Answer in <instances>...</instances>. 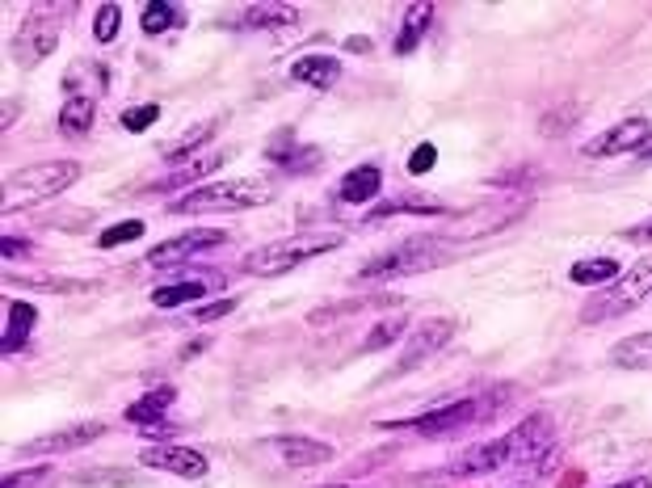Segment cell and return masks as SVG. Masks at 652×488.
<instances>
[{
	"label": "cell",
	"mask_w": 652,
	"mask_h": 488,
	"mask_svg": "<svg viewBox=\"0 0 652 488\" xmlns=\"http://www.w3.org/2000/svg\"><path fill=\"white\" fill-rule=\"evenodd\" d=\"M341 232H295V236H282L274 244H261V249H253L249 257L240 261L244 274H257V278H278L287 274L295 266H303V261H312L320 253H333L341 249Z\"/></svg>",
	"instance_id": "1"
},
{
	"label": "cell",
	"mask_w": 652,
	"mask_h": 488,
	"mask_svg": "<svg viewBox=\"0 0 652 488\" xmlns=\"http://www.w3.org/2000/svg\"><path fill=\"white\" fill-rule=\"evenodd\" d=\"M76 181H80L76 160H43V165H26V169L9 173V181H5V211L59 198L68 186H76Z\"/></svg>",
	"instance_id": "2"
},
{
	"label": "cell",
	"mask_w": 652,
	"mask_h": 488,
	"mask_svg": "<svg viewBox=\"0 0 652 488\" xmlns=\"http://www.w3.org/2000/svg\"><path fill=\"white\" fill-rule=\"evenodd\" d=\"M274 194L270 181L261 177H240V181H219V186H202L190 190L186 198L173 202L177 215H207V211H249V207H266Z\"/></svg>",
	"instance_id": "3"
},
{
	"label": "cell",
	"mask_w": 652,
	"mask_h": 488,
	"mask_svg": "<svg viewBox=\"0 0 652 488\" xmlns=\"http://www.w3.org/2000/svg\"><path fill=\"white\" fill-rule=\"evenodd\" d=\"M648 291H652V257L640 261V266H631L627 274H619L606 291H598V295L581 308V320H585V324L619 320V316H627L631 308H640V299H644Z\"/></svg>",
	"instance_id": "4"
},
{
	"label": "cell",
	"mask_w": 652,
	"mask_h": 488,
	"mask_svg": "<svg viewBox=\"0 0 652 488\" xmlns=\"http://www.w3.org/2000/svg\"><path fill=\"white\" fill-rule=\"evenodd\" d=\"M446 257V249L438 240H409L392 253H379L375 261H366L358 270V282H383V278H400V274H421V270H434L438 261Z\"/></svg>",
	"instance_id": "5"
},
{
	"label": "cell",
	"mask_w": 652,
	"mask_h": 488,
	"mask_svg": "<svg viewBox=\"0 0 652 488\" xmlns=\"http://www.w3.org/2000/svg\"><path fill=\"white\" fill-rule=\"evenodd\" d=\"M493 404H480V400H451V404H442V409L434 413H425V417H404V421H387L392 430H417V434H455L463 430V425H472L480 421Z\"/></svg>",
	"instance_id": "6"
},
{
	"label": "cell",
	"mask_w": 652,
	"mask_h": 488,
	"mask_svg": "<svg viewBox=\"0 0 652 488\" xmlns=\"http://www.w3.org/2000/svg\"><path fill=\"white\" fill-rule=\"evenodd\" d=\"M505 442H509V459L514 463H539L556 446V421L547 413H531L505 434Z\"/></svg>",
	"instance_id": "7"
},
{
	"label": "cell",
	"mask_w": 652,
	"mask_h": 488,
	"mask_svg": "<svg viewBox=\"0 0 652 488\" xmlns=\"http://www.w3.org/2000/svg\"><path fill=\"white\" fill-rule=\"evenodd\" d=\"M223 240H228V232H219V228H194V232H181V236H173V240H165V244H156V249L144 257V266H152V270L186 266L190 257L215 249V244H223Z\"/></svg>",
	"instance_id": "8"
},
{
	"label": "cell",
	"mask_w": 652,
	"mask_h": 488,
	"mask_svg": "<svg viewBox=\"0 0 652 488\" xmlns=\"http://www.w3.org/2000/svg\"><path fill=\"white\" fill-rule=\"evenodd\" d=\"M648 144H652L648 118H627V122H615L610 131H602L598 139H589L585 156H631V152H644Z\"/></svg>",
	"instance_id": "9"
},
{
	"label": "cell",
	"mask_w": 652,
	"mask_h": 488,
	"mask_svg": "<svg viewBox=\"0 0 652 488\" xmlns=\"http://www.w3.org/2000/svg\"><path fill=\"white\" fill-rule=\"evenodd\" d=\"M451 337H455V320H451V316L421 320V324H417V333H409V350H404V358L396 362V375L417 371V366H421L425 358H430V354H438Z\"/></svg>",
	"instance_id": "10"
},
{
	"label": "cell",
	"mask_w": 652,
	"mask_h": 488,
	"mask_svg": "<svg viewBox=\"0 0 652 488\" xmlns=\"http://www.w3.org/2000/svg\"><path fill=\"white\" fill-rule=\"evenodd\" d=\"M55 47H59V22H55L51 13L26 17V26L17 30V38H13V51H17V59H22L26 68L43 64V59H47Z\"/></svg>",
	"instance_id": "11"
},
{
	"label": "cell",
	"mask_w": 652,
	"mask_h": 488,
	"mask_svg": "<svg viewBox=\"0 0 652 488\" xmlns=\"http://www.w3.org/2000/svg\"><path fill=\"white\" fill-rule=\"evenodd\" d=\"M144 467H156V472H169V476H181V480H202L207 476V455L190 451V446H173V442H160V446H148L139 455Z\"/></svg>",
	"instance_id": "12"
},
{
	"label": "cell",
	"mask_w": 652,
	"mask_h": 488,
	"mask_svg": "<svg viewBox=\"0 0 652 488\" xmlns=\"http://www.w3.org/2000/svg\"><path fill=\"white\" fill-rule=\"evenodd\" d=\"M106 434V421H80V425H68V430H55L47 438H34V442H22L17 455H64V451H76V446H89Z\"/></svg>",
	"instance_id": "13"
},
{
	"label": "cell",
	"mask_w": 652,
	"mask_h": 488,
	"mask_svg": "<svg viewBox=\"0 0 652 488\" xmlns=\"http://www.w3.org/2000/svg\"><path fill=\"white\" fill-rule=\"evenodd\" d=\"M266 451H274L282 459V467H316V463H329L333 459V446L329 442H312V438H303V434L270 438Z\"/></svg>",
	"instance_id": "14"
},
{
	"label": "cell",
	"mask_w": 652,
	"mask_h": 488,
	"mask_svg": "<svg viewBox=\"0 0 652 488\" xmlns=\"http://www.w3.org/2000/svg\"><path fill=\"white\" fill-rule=\"evenodd\" d=\"M93 118H97V97L93 93H68L64 106H59V131L80 139L93 131Z\"/></svg>",
	"instance_id": "15"
},
{
	"label": "cell",
	"mask_w": 652,
	"mask_h": 488,
	"mask_svg": "<svg viewBox=\"0 0 652 488\" xmlns=\"http://www.w3.org/2000/svg\"><path fill=\"white\" fill-rule=\"evenodd\" d=\"M379 186H383V173L375 165H358V169H350L341 177L337 198L350 202V207H366L371 198H379Z\"/></svg>",
	"instance_id": "16"
},
{
	"label": "cell",
	"mask_w": 652,
	"mask_h": 488,
	"mask_svg": "<svg viewBox=\"0 0 652 488\" xmlns=\"http://www.w3.org/2000/svg\"><path fill=\"white\" fill-rule=\"evenodd\" d=\"M291 80L299 85H312V89H333L341 80V64L333 55H303L291 64Z\"/></svg>",
	"instance_id": "17"
},
{
	"label": "cell",
	"mask_w": 652,
	"mask_h": 488,
	"mask_svg": "<svg viewBox=\"0 0 652 488\" xmlns=\"http://www.w3.org/2000/svg\"><path fill=\"white\" fill-rule=\"evenodd\" d=\"M514 459H509V442L505 438H497V442H484V446H476V451H467L451 472H459V476H480V472H497V467H509Z\"/></svg>",
	"instance_id": "18"
},
{
	"label": "cell",
	"mask_w": 652,
	"mask_h": 488,
	"mask_svg": "<svg viewBox=\"0 0 652 488\" xmlns=\"http://www.w3.org/2000/svg\"><path fill=\"white\" fill-rule=\"evenodd\" d=\"M610 362L623 366V371H652V333L623 337L615 350H610Z\"/></svg>",
	"instance_id": "19"
},
{
	"label": "cell",
	"mask_w": 652,
	"mask_h": 488,
	"mask_svg": "<svg viewBox=\"0 0 652 488\" xmlns=\"http://www.w3.org/2000/svg\"><path fill=\"white\" fill-rule=\"evenodd\" d=\"M430 22H434V5H425V0H417V5L404 9V34L396 38V55H409L421 43V38H425Z\"/></svg>",
	"instance_id": "20"
},
{
	"label": "cell",
	"mask_w": 652,
	"mask_h": 488,
	"mask_svg": "<svg viewBox=\"0 0 652 488\" xmlns=\"http://www.w3.org/2000/svg\"><path fill=\"white\" fill-rule=\"evenodd\" d=\"M522 207H514V211H497V202H484V207H476L472 215H463L459 219V236H480V232H497V228H505L509 219H514Z\"/></svg>",
	"instance_id": "21"
},
{
	"label": "cell",
	"mask_w": 652,
	"mask_h": 488,
	"mask_svg": "<svg viewBox=\"0 0 652 488\" xmlns=\"http://www.w3.org/2000/svg\"><path fill=\"white\" fill-rule=\"evenodd\" d=\"M34 320H38V308H34V303H22V299H13V303H9V324H5V354L22 350V341H26V333L34 329Z\"/></svg>",
	"instance_id": "22"
},
{
	"label": "cell",
	"mask_w": 652,
	"mask_h": 488,
	"mask_svg": "<svg viewBox=\"0 0 652 488\" xmlns=\"http://www.w3.org/2000/svg\"><path fill=\"white\" fill-rule=\"evenodd\" d=\"M295 9L291 5H249L244 9V26L249 30H282V26H295Z\"/></svg>",
	"instance_id": "23"
},
{
	"label": "cell",
	"mask_w": 652,
	"mask_h": 488,
	"mask_svg": "<svg viewBox=\"0 0 652 488\" xmlns=\"http://www.w3.org/2000/svg\"><path fill=\"white\" fill-rule=\"evenodd\" d=\"M568 278L577 282V287H602V282H615L619 278V261L610 257H589V261H577Z\"/></svg>",
	"instance_id": "24"
},
{
	"label": "cell",
	"mask_w": 652,
	"mask_h": 488,
	"mask_svg": "<svg viewBox=\"0 0 652 488\" xmlns=\"http://www.w3.org/2000/svg\"><path fill=\"white\" fill-rule=\"evenodd\" d=\"M177 400V392L173 388H156V392H148L144 400H135L131 409H127V421H135V425H144V421H156L160 413H169V404Z\"/></svg>",
	"instance_id": "25"
},
{
	"label": "cell",
	"mask_w": 652,
	"mask_h": 488,
	"mask_svg": "<svg viewBox=\"0 0 652 488\" xmlns=\"http://www.w3.org/2000/svg\"><path fill=\"white\" fill-rule=\"evenodd\" d=\"M215 165H223V156H198V160H190L186 169H177V173H169V177H160L152 190H181V186H190V181L207 177Z\"/></svg>",
	"instance_id": "26"
},
{
	"label": "cell",
	"mask_w": 652,
	"mask_h": 488,
	"mask_svg": "<svg viewBox=\"0 0 652 488\" xmlns=\"http://www.w3.org/2000/svg\"><path fill=\"white\" fill-rule=\"evenodd\" d=\"M446 207L434 198H421V194H409V198H396V202H383V207L375 211V219L383 215H442Z\"/></svg>",
	"instance_id": "27"
},
{
	"label": "cell",
	"mask_w": 652,
	"mask_h": 488,
	"mask_svg": "<svg viewBox=\"0 0 652 488\" xmlns=\"http://www.w3.org/2000/svg\"><path fill=\"white\" fill-rule=\"evenodd\" d=\"M202 282H173V287H156L152 291V303L156 308H181V303H190V299H202Z\"/></svg>",
	"instance_id": "28"
},
{
	"label": "cell",
	"mask_w": 652,
	"mask_h": 488,
	"mask_svg": "<svg viewBox=\"0 0 652 488\" xmlns=\"http://www.w3.org/2000/svg\"><path fill=\"white\" fill-rule=\"evenodd\" d=\"M139 26H144V34H165L169 26H177V9L169 5V0H152V5H144Z\"/></svg>",
	"instance_id": "29"
},
{
	"label": "cell",
	"mask_w": 652,
	"mask_h": 488,
	"mask_svg": "<svg viewBox=\"0 0 652 488\" xmlns=\"http://www.w3.org/2000/svg\"><path fill=\"white\" fill-rule=\"evenodd\" d=\"M404 329H409V320H404V316L383 320V324H375V329H371V337L362 341V350H366V354H375V350H383V345H392V341H396Z\"/></svg>",
	"instance_id": "30"
},
{
	"label": "cell",
	"mask_w": 652,
	"mask_h": 488,
	"mask_svg": "<svg viewBox=\"0 0 652 488\" xmlns=\"http://www.w3.org/2000/svg\"><path fill=\"white\" fill-rule=\"evenodd\" d=\"M211 135H215V118H211V122H198V127H190V135H186V139H177V144H169L165 156H169V160H181L186 152H194L198 144H207Z\"/></svg>",
	"instance_id": "31"
},
{
	"label": "cell",
	"mask_w": 652,
	"mask_h": 488,
	"mask_svg": "<svg viewBox=\"0 0 652 488\" xmlns=\"http://www.w3.org/2000/svg\"><path fill=\"white\" fill-rule=\"evenodd\" d=\"M270 156L278 160L282 169H291V173H308V169H316V160H320L316 148H291V152H274L270 148Z\"/></svg>",
	"instance_id": "32"
},
{
	"label": "cell",
	"mask_w": 652,
	"mask_h": 488,
	"mask_svg": "<svg viewBox=\"0 0 652 488\" xmlns=\"http://www.w3.org/2000/svg\"><path fill=\"white\" fill-rule=\"evenodd\" d=\"M118 26H122V9H118V5H101V9H97V22H93L97 43H114V38H118Z\"/></svg>",
	"instance_id": "33"
},
{
	"label": "cell",
	"mask_w": 652,
	"mask_h": 488,
	"mask_svg": "<svg viewBox=\"0 0 652 488\" xmlns=\"http://www.w3.org/2000/svg\"><path fill=\"white\" fill-rule=\"evenodd\" d=\"M139 236H144V223L127 219V223H114V228L101 232L97 244H101V249H114V244H127V240H139Z\"/></svg>",
	"instance_id": "34"
},
{
	"label": "cell",
	"mask_w": 652,
	"mask_h": 488,
	"mask_svg": "<svg viewBox=\"0 0 652 488\" xmlns=\"http://www.w3.org/2000/svg\"><path fill=\"white\" fill-rule=\"evenodd\" d=\"M9 282H26L30 291H89V282H68V278H22V274H9Z\"/></svg>",
	"instance_id": "35"
},
{
	"label": "cell",
	"mask_w": 652,
	"mask_h": 488,
	"mask_svg": "<svg viewBox=\"0 0 652 488\" xmlns=\"http://www.w3.org/2000/svg\"><path fill=\"white\" fill-rule=\"evenodd\" d=\"M156 118H160V106H156V101H148V106H135V110L122 114V127H127V131H148Z\"/></svg>",
	"instance_id": "36"
},
{
	"label": "cell",
	"mask_w": 652,
	"mask_h": 488,
	"mask_svg": "<svg viewBox=\"0 0 652 488\" xmlns=\"http://www.w3.org/2000/svg\"><path fill=\"white\" fill-rule=\"evenodd\" d=\"M434 165H438V148H434V144H417L413 156H409V173L421 177V173H430Z\"/></svg>",
	"instance_id": "37"
},
{
	"label": "cell",
	"mask_w": 652,
	"mask_h": 488,
	"mask_svg": "<svg viewBox=\"0 0 652 488\" xmlns=\"http://www.w3.org/2000/svg\"><path fill=\"white\" fill-rule=\"evenodd\" d=\"M228 312H236V299H219V303H207V308H198V312H194V320H198V324H211V320L228 316Z\"/></svg>",
	"instance_id": "38"
},
{
	"label": "cell",
	"mask_w": 652,
	"mask_h": 488,
	"mask_svg": "<svg viewBox=\"0 0 652 488\" xmlns=\"http://www.w3.org/2000/svg\"><path fill=\"white\" fill-rule=\"evenodd\" d=\"M631 244H652V215L648 219H640V223H631V228L623 232Z\"/></svg>",
	"instance_id": "39"
},
{
	"label": "cell",
	"mask_w": 652,
	"mask_h": 488,
	"mask_svg": "<svg viewBox=\"0 0 652 488\" xmlns=\"http://www.w3.org/2000/svg\"><path fill=\"white\" fill-rule=\"evenodd\" d=\"M0 253H5V261H13V257H26V253H30V244H26V240H13V236H5V244H0Z\"/></svg>",
	"instance_id": "40"
},
{
	"label": "cell",
	"mask_w": 652,
	"mask_h": 488,
	"mask_svg": "<svg viewBox=\"0 0 652 488\" xmlns=\"http://www.w3.org/2000/svg\"><path fill=\"white\" fill-rule=\"evenodd\" d=\"M34 480H38V472H30V476H9V480H5V488H30Z\"/></svg>",
	"instance_id": "41"
},
{
	"label": "cell",
	"mask_w": 652,
	"mask_h": 488,
	"mask_svg": "<svg viewBox=\"0 0 652 488\" xmlns=\"http://www.w3.org/2000/svg\"><path fill=\"white\" fill-rule=\"evenodd\" d=\"M619 488H648V480L640 476V480H627V484H619Z\"/></svg>",
	"instance_id": "42"
},
{
	"label": "cell",
	"mask_w": 652,
	"mask_h": 488,
	"mask_svg": "<svg viewBox=\"0 0 652 488\" xmlns=\"http://www.w3.org/2000/svg\"><path fill=\"white\" fill-rule=\"evenodd\" d=\"M640 156H644V160H652V144H648V148H644V152H640Z\"/></svg>",
	"instance_id": "43"
},
{
	"label": "cell",
	"mask_w": 652,
	"mask_h": 488,
	"mask_svg": "<svg viewBox=\"0 0 652 488\" xmlns=\"http://www.w3.org/2000/svg\"><path fill=\"white\" fill-rule=\"evenodd\" d=\"M324 488H350V484H324Z\"/></svg>",
	"instance_id": "44"
}]
</instances>
